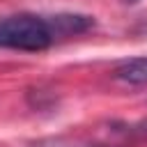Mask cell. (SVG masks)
Here are the masks:
<instances>
[{
  "instance_id": "obj_5",
  "label": "cell",
  "mask_w": 147,
  "mask_h": 147,
  "mask_svg": "<svg viewBox=\"0 0 147 147\" xmlns=\"http://www.w3.org/2000/svg\"><path fill=\"white\" fill-rule=\"evenodd\" d=\"M122 2H124V5H138L140 0H122Z\"/></svg>"
},
{
  "instance_id": "obj_3",
  "label": "cell",
  "mask_w": 147,
  "mask_h": 147,
  "mask_svg": "<svg viewBox=\"0 0 147 147\" xmlns=\"http://www.w3.org/2000/svg\"><path fill=\"white\" fill-rule=\"evenodd\" d=\"M129 133H131V136L147 138V117H145V119H140V122H136L133 126H129Z\"/></svg>"
},
{
  "instance_id": "obj_1",
  "label": "cell",
  "mask_w": 147,
  "mask_h": 147,
  "mask_svg": "<svg viewBox=\"0 0 147 147\" xmlns=\"http://www.w3.org/2000/svg\"><path fill=\"white\" fill-rule=\"evenodd\" d=\"M57 39L53 16L11 14L0 18V48L44 51Z\"/></svg>"
},
{
  "instance_id": "obj_2",
  "label": "cell",
  "mask_w": 147,
  "mask_h": 147,
  "mask_svg": "<svg viewBox=\"0 0 147 147\" xmlns=\"http://www.w3.org/2000/svg\"><path fill=\"white\" fill-rule=\"evenodd\" d=\"M113 76H115V80L126 83V85H147V55L122 60L115 67Z\"/></svg>"
},
{
  "instance_id": "obj_4",
  "label": "cell",
  "mask_w": 147,
  "mask_h": 147,
  "mask_svg": "<svg viewBox=\"0 0 147 147\" xmlns=\"http://www.w3.org/2000/svg\"><path fill=\"white\" fill-rule=\"evenodd\" d=\"M39 147H103V145H71V142L62 145V142H51V145H39Z\"/></svg>"
}]
</instances>
